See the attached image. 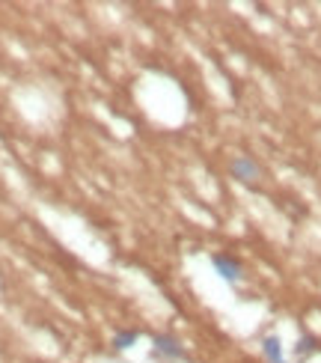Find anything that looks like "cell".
Here are the masks:
<instances>
[{
	"label": "cell",
	"instance_id": "obj_6",
	"mask_svg": "<svg viewBox=\"0 0 321 363\" xmlns=\"http://www.w3.org/2000/svg\"><path fill=\"white\" fill-rule=\"evenodd\" d=\"M315 352H318V340H315L312 334H303V337L295 342V357H298L300 363H307Z\"/></svg>",
	"mask_w": 321,
	"mask_h": 363
},
{
	"label": "cell",
	"instance_id": "obj_1",
	"mask_svg": "<svg viewBox=\"0 0 321 363\" xmlns=\"http://www.w3.org/2000/svg\"><path fill=\"white\" fill-rule=\"evenodd\" d=\"M152 357L158 363H181V360H188V352L173 334H161L152 340Z\"/></svg>",
	"mask_w": 321,
	"mask_h": 363
},
{
	"label": "cell",
	"instance_id": "obj_5",
	"mask_svg": "<svg viewBox=\"0 0 321 363\" xmlns=\"http://www.w3.org/2000/svg\"><path fill=\"white\" fill-rule=\"evenodd\" d=\"M137 340H140V330H134V328H125V330H116L111 345H113V352H128L131 345H137Z\"/></svg>",
	"mask_w": 321,
	"mask_h": 363
},
{
	"label": "cell",
	"instance_id": "obj_7",
	"mask_svg": "<svg viewBox=\"0 0 321 363\" xmlns=\"http://www.w3.org/2000/svg\"><path fill=\"white\" fill-rule=\"evenodd\" d=\"M283 363H286V360H283Z\"/></svg>",
	"mask_w": 321,
	"mask_h": 363
},
{
	"label": "cell",
	"instance_id": "obj_4",
	"mask_svg": "<svg viewBox=\"0 0 321 363\" xmlns=\"http://www.w3.org/2000/svg\"><path fill=\"white\" fill-rule=\"evenodd\" d=\"M283 354H286L283 340H280L277 334H268V337L262 340V357H265L268 363H283Z\"/></svg>",
	"mask_w": 321,
	"mask_h": 363
},
{
	"label": "cell",
	"instance_id": "obj_3",
	"mask_svg": "<svg viewBox=\"0 0 321 363\" xmlns=\"http://www.w3.org/2000/svg\"><path fill=\"white\" fill-rule=\"evenodd\" d=\"M211 265H214V271H218V277L223 283H229V286L241 283V277H244L241 262L235 259V256H229V253H211Z\"/></svg>",
	"mask_w": 321,
	"mask_h": 363
},
{
	"label": "cell",
	"instance_id": "obj_2",
	"mask_svg": "<svg viewBox=\"0 0 321 363\" xmlns=\"http://www.w3.org/2000/svg\"><path fill=\"white\" fill-rule=\"evenodd\" d=\"M229 176L241 182V185H256V182L262 179V167H259L250 155H235L229 161Z\"/></svg>",
	"mask_w": 321,
	"mask_h": 363
}]
</instances>
